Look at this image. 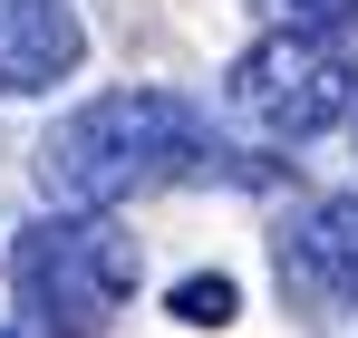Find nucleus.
I'll return each instance as SVG.
<instances>
[{"label":"nucleus","instance_id":"1","mask_svg":"<svg viewBox=\"0 0 358 338\" xmlns=\"http://www.w3.org/2000/svg\"><path fill=\"white\" fill-rule=\"evenodd\" d=\"M213 174H223V184H252L175 87H107V97L68 107L59 126L39 135V193H49L59 213H117L126 193L213 184Z\"/></svg>","mask_w":358,"mask_h":338},{"label":"nucleus","instance_id":"2","mask_svg":"<svg viewBox=\"0 0 358 338\" xmlns=\"http://www.w3.org/2000/svg\"><path fill=\"white\" fill-rule=\"evenodd\" d=\"M136 232L117 213H49L10 242V300L39 338H97L136 300Z\"/></svg>","mask_w":358,"mask_h":338},{"label":"nucleus","instance_id":"3","mask_svg":"<svg viewBox=\"0 0 358 338\" xmlns=\"http://www.w3.org/2000/svg\"><path fill=\"white\" fill-rule=\"evenodd\" d=\"M233 107L271 145H310L339 116H358V68H349V49H329L310 29H262L233 58Z\"/></svg>","mask_w":358,"mask_h":338},{"label":"nucleus","instance_id":"4","mask_svg":"<svg viewBox=\"0 0 358 338\" xmlns=\"http://www.w3.org/2000/svg\"><path fill=\"white\" fill-rule=\"evenodd\" d=\"M87 58V29L68 0H0V97H39Z\"/></svg>","mask_w":358,"mask_h":338},{"label":"nucleus","instance_id":"5","mask_svg":"<svg viewBox=\"0 0 358 338\" xmlns=\"http://www.w3.org/2000/svg\"><path fill=\"white\" fill-rule=\"evenodd\" d=\"M291 271L310 290H329V300H358V193H329V203H310L291 223Z\"/></svg>","mask_w":358,"mask_h":338},{"label":"nucleus","instance_id":"6","mask_svg":"<svg viewBox=\"0 0 358 338\" xmlns=\"http://www.w3.org/2000/svg\"><path fill=\"white\" fill-rule=\"evenodd\" d=\"M175 319H184V329H223V319H233V281H223V271L175 281Z\"/></svg>","mask_w":358,"mask_h":338},{"label":"nucleus","instance_id":"7","mask_svg":"<svg viewBox=\"0 0 358 338\" xmlns=\"http://www.w3.org/2000/svg\"><path fill=\"white\" fill-rule=\"evenodd\" d=\"M281 10H291V29L329 39V49H349V39H358V0H281Z\"/></svg>","mask_w":358,"mask_h":338}]
</instances>
